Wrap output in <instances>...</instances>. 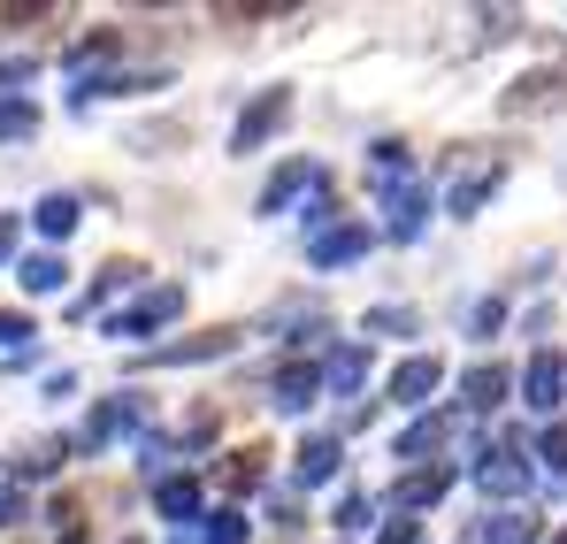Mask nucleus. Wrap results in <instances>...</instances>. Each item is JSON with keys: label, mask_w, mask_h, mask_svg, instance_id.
Returning <instances> with one entry per match:
<instances>
[{"label": "nucleus", "mask_w": 567, "mask_h": 544, "mask_svg": "<svg viewBox=\"0 0 567 544\" xmlns=\"http://www.w3.org/2000/svg\"><path fill=\"white\" fill-rule=\"evenodd\" d=\"M277 123H284V92H269V100H261L254 115H238V154H254V146H261V138H269Z\"/></svg>", "instance_id": "obj_1"}, {"label": "nucleus", "mask_w": 567, "mask_h": 544, "mask_svg": "<svg viewBox=\"0 0 567 544\" xmlns=\"http://www.w3.org/2000/svg\"><path fill=\"white\" fill-rule=\"evenodd\" d=\"M169 307H177V291H154V299H146L138 315H123V322H115V338H138V330H154V322H162Z\"/></svg>", "instance_id": "obj_5"}, {"label": "nucleus", "mask_w": 567, "mask_h": 544, "mask_svg": "<svg viewBox=\"0 0 567 544\" xmlns=\"http://www.w3.org/2000/svg\"><path fill=\"white\" fill-rule=\"evenodd\" d=\"M0 261H16V223L0 215Z\"/></svg>", "instance_id": "obj_12"}, {"label": "nucleus", "mask_w": 567, "mask_h": 544, "mask_svg": "<svg viewBox=\"0 0 567 544\" xmlns=\"http://www.w3.org/2000/svg\"><path fill=\"white\" fill-rule=\"evenodd\" d=\"M39 230H47V238H70V230H78V199H62V192L39 199Z\"/></svg>", "instance_id": "obj_4"}, {"label": "nucleus", "mask_w": 567, "mask_h": 544, "mask_svg": "<svg viewBox=\"0 0 567 544\" xmlns=\"http://www.w3.org/2000/svg\"><path fill=\"white\" fill-rule=\"evenodd\" d=\"M230 338H238V330H207V338H185V346H162V353H154V368H169V361H207V353H230Z\"/></svg>", "instance_id": "obj_2"}, {"label": "nucleus", "mask_w": 567, "mask_h": 544, "mask_svg": "<svg viewBox=\"0 0 567 544\" xmlns=\"http://www.w3.org/2000/svg\"><path fill=\"white\" fill-rule=\"evenodd\" d=\"M31 78V62H0V85H23Z\"/></svg>", "instance_id": "obj_11"}, {"label": "nucleus", "mask_w": 567, "mask_h": 544, "mask_svg": "<svg viewBox=\"0 0 567 544\" xmlns=\"http://www.w3.org/2000/svg\"><path fill=\"white\" fill-rule=\"evenodd\" d=\"M223 483H246V491H254V483H261V468H254V453H246V460H223Z\"/></svg>", "instance_id": "obj_10"}, {"label": "nucleus", "mask_w": 567, "mask_h": 544, "mask_svg": "<svg viewBox=\"0 0 567 544\" xmlns=\"http://www.w3.org/2000/svg\"><path fill=\"white\" fill-rule=\"evenodd\" d=\"M107 54H123V31H93V39H78V47H70V70H93V62H107Z\"/></svg>", "instance_id": "obj_3"}, {"label": "nucleus", "mask_w": 567, "mask_h": 544, "mask_svg": "<svg viewBox=\"0 0 567 544\" xmlns=\"http://www.w3.org/2000/svg\"><path fill=\"white\" fill-rule=\"evenodd\" d=\"M31 131H39V115H31L23 100H16V107H0V138H31Z\"/></svg>", "instance_id": "obj_7"}, {"label": "nucleus", "mask_w": 567, "mask_h": 544, "mask_svg": "<svg viewBox=\"0 0 567 544\" xmlns=\"http://www.w3.org/2000/svg\"><path fill=\"white\" fill-rule=\"evenodd\" d=\"M154 499H162V514H192V506H199V491H192V483H162Z\"/></svg>", "instance_id": "obj_8"}, {"label": "nucleus", "mask_w": 567, "mask_h": 544, "mask_svg": "<svg viewBox=\"0 0 567 544\" xmlns=\"http://www.w3.org/2000/svg\"><path fill=\"white\" fill-rule=\"evenodd\" d=\"M31 338V315H16V307H0V346H23Z\"/></svg>", "instance_id": "obj_9"}, {"label": "nucleus", "mask_w": 567, "mask_h": 544, "mask_svg": "<svg viewBox=\"0 0 567 544\" xmlns=\"http://www.w3.org/2000/svg\"><path fill=\"white\" fill-rule=\"evenodd\" d=\"M62 261H54V254H31V261H23V291H62Z\"/></svg>", "instance_id": "obj_6"}]
</instances>
